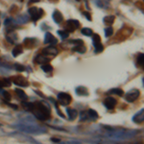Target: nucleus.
<instances>
[{
  "mask_svg": "<svg viewBox=\"0 0 144 144\" xmlns=\"http://www.w3.org/2000/svg\"><path fill=\"white\" fill-rule=\"evenodd\" d=\"M103 127L107 130L106 137L112 140L128 139L138 134V131H129V130H125L123 128H112L109 127V126H103Z\"/></svg>",
  "mask_w": 144,
  "mask_h": 144,
  "instance_id": "1",
  "label": "nucleus"
},
{
  "mask_svg": "<svg viewBox=\"0 0 144 144\" xmlns=\"http://www.w3.org/2000/svg\"><path fill=\"white\" fill-rule=\"evenodd\" d=\"M13 127L17 129L18 131L25 133V134H45L47 130L43 127H40L35 123H23L20 122L18 124L13 125Z\"/></svg>",
  "mask_w": 144,
  "mask_h": 144,
  "instance_id": "2",
  "label": "nucleus"
},
{
  "mask_svg": "<svg viewBox=\"0 0 144 144\" xmlns=\"http://www.w3.org/2000/svg\"><path fill=\"white\" fill-rule=\"evenodd\" d=\"M50 107L41 102H36L34 105V109L32 110L35 117L41 121H45L50 117Z\"/></svg>",
  "mask_w": 144,
  "mask_h": 144,
  "instance_id": "3",
  "label": "nucleus"
},
{
  "mask_svg": "<svg viewBox=\"0 0 144 144\" xmlns=\"http://www.w3.org/2000/svg\"><path fill=\"white\" fill-rule=\"evenodd\" d=\"M140 95V91L137 89V88H134V89H131V90L127 92L125 94V100L127 102H130V103H133L135 100H138V97Z\"/></svg>",
  "mask_w": 144,
  "mask_h": 144,
  "instance_id": "4",
  "label": "nucleus"
},
{
  "mask_svg": "<svg viewBox=\"0 0 144 144\" xmlns=\"http://www.w3.org/2000/svg\"><path fill=\"white\" fill-rule=\"evenodd\" d=\"M57 97H58L59 103L62 106H65V107L70 104L71 100H72L71 96L68 93H66V92H60V93L58 94Z\"/></svg>",
  "mask_w": 144,
  "mask_h": 144,
  "instance_id": "5",
  "label": "nucleus"
},
{
  "mask_svg": "<svg viewBox=\"0 0 144 144\" xmlns=\"http://www.w3.org/2000/svg\"><path fill=\"white\" fill-rule=\"evenodd\" d=\"M28 13H30V16L32 17L33 20L37 21V19H40V17L43 16V10L42 9H39L37 7H32L28 10Z\"/></svg>",
  "mask_w": 144,
  "mask_h": 144,
  "instance_id": "6",
  "label": "nucleus"
},
{
  "mask_svg": "<svg viewBox=\"0 0 144 144\" xmlns=\"http://www.w3.org/2000/svg\"><path fill=\"white\" fill-rule=\"evenodd\" d=\"M93 45H94V47H95V52H96V53H100V52H102L103 49H104V47H103V45L101 43V37L98 34H94Z\"/></svg>",
  "mask_w": 144,
  "mask_h": 144,
  "instance_id": "7",
  "label": "nucleus"
},
{
  "mask_svg": "<svg viewBox=\"0 0 144 144\" xmlns=\"http://www.w3.org/2000/svg\"><path fill=\"white\" fill-rule=\"evenodd\" d=\"M80 26V22L76 19H69L67 20L66 22V29L68 32H74L77 28H79Z\"/></svg>",
  "mask_w": 144,
  "mask_h": 144,
  "instance_id": "8",
  "label": "nucleus"
},
{
  "mask_svg": "<svg viewBox=\"0 0 144 144\" xmlns=\"http://www.w3.org/2000/svg\"><path fill=\"white\" fill-rule=\"evenodd\" d=\"M13 82L14 85H17L18 87H28L29 83L27 82L25 78L21 77V76H16L13 78Z\"/></svg>",
  "mask_w": 144,
  "mask_h": 144,
  "instance_id": "9",
  "label": "nucleus"
},
{
  "mask_svg": "<svg viewBox=\"0 0 144 144\" xmlns=\"http://www.w3.org/2000/svg\"><path fill=\"white\" fill-rule=\"evenodd\" d=\"M42 54L47 56V57H55L58 55V50L54 46H48L46 48H44L42 50Z\"/></svg>",
  "mask_w": 144,
  "mask_h": 144,
  "instance_id": "10",
  "label": "nucleus"
},
{
  "mask_svg": "<svg viewBox=\"0 0 144 144\" xmlns=\"http://www.w3.org/2000/svg\"><path fill=\"white\" fill-rule=\"evenodd\" d=\"M116 100L113 97H107L104 100V105L105 107L109 109V110H113L115 106H116Z\"/></svg>",
  "mask_w": 144,
  "mask_h": 144,
  "instance_id": "11",
  "label": "nucleus"
},
{
  "mask_svg": "<svg viewBox=\"0 0 144 144\" xmlns=\"http://www.w3.org/2000/svg\"><path fill=\"white\" fill-rule=\"evenodd\" d=\"M44 43L55 45V44L58 43V40L51 33H46L45 34V37H44Z\"/></svg>",
  "mask_w": 144,
  "mask_h": 144,
  "instance_id": "12",
  "label": "nucleus"
},
{
  "mask_svg": "<svg viewBox=\"0 0 144 144\" xmlns=\"http://www.w3.org/2000/svg\"><path fill=\"white\" fill-rule=\"evenodd\" d=\"M144 110L143 109H141L140 111H138V113H135L134 115V117H133V121H134V123H137V124H140L142 123L144 120V113H143Z\"/></svg>",
  "mask_w": 144,
  "mask_h": 144,
  "instance_id": "13",
  "label": "nucleus"
},
{
  "mask_svg": "<svg viewBox=\"0 0 144 144\" xmlns=\"http://www.w3.org/2000/svg\"><path fill=\"white\" fill-rule=\"evenodd\" d=\"M51 59H49V57H47L45 55H39L37 57L35 58V60H36V63L40 64H48L49 62H50Z\"/></svg>",
  "mask_w": 144,
  "mask_h": 144,
  "instance_id": "14",
  "label": "nucleus"
},
{
  "mask_svg": "<svg viewBox=\"0 0 144 144\" xmlns=\"http://www.w3.org/2000/svg\"><path fill=\"white\" fill-rule=\"evenodd\" d=\"M66 112L68 115V120L73 121L75 120L78 116V111L74 109H66Z\"/></svg>",
  "mask_w": 144,
  "mask_h": 144,
  "instance_id": "15",
  "label": "nucleus"
},
{
  "mask_svg": "<svg viewBox=\"0 0 144 144\" xmlns=\"http://www.w3.org/2000/svg\"><path fill=\"white\" fill-rule=\"evenodd\" d=\"M53 19L57 24H60V22L63 21L64 17H63V14H62V13H60V11L56 10L55 12H54L53 13Z\"/></svg>",
  "mask_w": 144,
  "mask_h": 144,
  "instance_id": "16",
  "label": "nucleus"
},
{
  "mask_svg": "<svg viewBox=\"0 0 144 144\" xmlns=\"http://www.w3.org/2000/svg\"><path fill=\"white\" fill-rule=\"evenodd\" d=\"M35 42H36V40L35 39H30V37H27V39H25L23 40L24 46L26 47V48H32V47H34L36 45Z\"/></svg>",
  "mask_w": 144,
  "mask_h": 144,
  "instance_id": "17",
  "label": "nucleus"
},
{
  "mask_svg": "<svg viewBox=\"0 0 144 144\" xmlns=\"http://www.w3.org/2000/svg\"><path fill=\"white\" fill-rule=\"evenodd\" d=\"M76 93L80 96H87V95H88V91H87V87L81 86V87H78L76 88Z\"/></svg>",
  "mask_w": 144,
  "mask_h": 144,
  "instance_id": "18",
  "label": "nucleus"
},
{
  "mask_svg": "<svg viewBox=\"0 0 144 144\" xmlns=\"http://www.w3.org/2000/svg\"><path fill=\"white\" fill-rule=\"evenodd\" d=\"M72 50L75 51V52H78V53L84 54L85 52L87 51V48L84 46V44H76V45L72 48Z\"/></svg>",
  "mask_w": 144,
  "mask_h": 144,
  "instance_id": "19",
  "label": "nucleus"
},
{
  "mask_svg": "<svg viewBox=\"0 0 144 144\" xmlns=\"http://www.w3.org/2000/svg\"><path fill=\"white\" fill-rule=\"evenodd\" d=\"M13 57H18L19 55H21V54L23 53V48H22V46L21 45H17V46L13 48Z\"/></svg>",
  "mask_w": 144,
  "mask_h": 144,
  "instance_id": "20",
  "label": "nucleus"
},
{
  "mask_svg": "<svg viewBox=\"0 0 144 144\" xmlns=\"http://www.w3.org/2000/svg\"><path fill=\"white\" fill-rule=\"evenodd\" d=\"M87 114H88V117H89V120H96L98 119V113L96 112V111H94L92 109H89L87 111Z\"/></svg>",
  "mask_w": 144,
  "mask_h": 144,
  "instance_id": "21",
  "label": "nucleus"
},
{
  "mask_svg": "<svg viewBox=\"0 0 144 144\" xmlns=\"http://www.w3.org/2000/svg\"><path fill=\"white\" fill-rule=\"evenodd\" d=\"M16 93L17 94V97L19 98L20 100H22V101H26L27 100V95L26 93L24 92L22 89H19V88H17V89H16Z\"/></svg>",
  "mask_w": 144,
  "mask_h": 144,
  "instance_id": "22",
  "label": "nucleus"
},
{
  "mask_svg": "<svg viewBox=\"0 0 144 144\" xmlns=\"http://www.w3.org/2000/svg\"><path fill=\"white\" fill-rule=\"evenodd\" d=\"M104 23L108 26H111V24L114 22V20H115V17L114 16H108V17H104Z\"/></svg>",
  "mask_w": 144,
  "mask_h": 144,
  "instance_id": "23",
  "label": "nucleus"
},
{
  "mask_svg": "<svg viewBox=\"0 0 144 144\" xmlns=\"http://www.w3.org/2000/svg\"><path fill=\"white\" fill-rule=\"evenodd\" d=\"M34 105L35 104L31 102H22V107L27 111H32V110L34 109Z\"/></svg>",
  "mask_w": 144,
  "mask_h": 144,
  "instance_id": "24",
  "label": "nucleus"
},
{
  "mask_svg": "<svg viewBox=\"0 0 144 144\" xmlns=\"http://www.w3.org/2000/svg\"><path fill=\"white\" fill-rule=\"evenodd\" d=\"M28 20H29L28 17H27V16H25V14H22V16L17 17V22L18 24H24V23H26V22H28Z\"/></svg>",
  "mask_w": 144,
  "mask_h": 144,
  "instance_id": "25",
  "label": "nucleus"
},
{
  "mask_svg": "<svg viewBox=\"0 0 144 144\" xmlns=\"http://www.w3.org/2000/svg\"><path fill=\"white\" fill-rule=\"evenodd\" d=\"M110 94H115V95H118V96H123L124 95V92L121 88H112L111 90L109 91Z\"/></svg>",
  "mask_w": 144,
  "mask_h": 144,
  "instance_id": "26",
  "label": "nucleus"
},
{
  "mask_svg": "<svg viewBox=\"0 0 144 144\" xmlns=\"http://www.w3.org/2000/svg\"><path fill=\"white\" fill-rule=\"evenodd\" d=\"M41 69H42L44 72H46V73H50V72L53 71V66H52L51 64H41Z\"/></svg>",
  "mask_w": 144,
  "mask_h": 144,
  "instance_id": "27",
  "label": "nucleus"
},
{
  "mask_svg": "<svg viewBox=\"0 0 144 144\" xmlns=\"http://www.w3.org/2000/svg\"><path fill=\"white\" fill-rule=\"evenodd\" d=\"M81 32H82V34L84 36H87V37H90V36H92V34H93V32H92V30H91L90 28H83L81 30Z\"/></svg>",
  "mask_w": 144,
  "mask_h": 144,
  "instance_id": "28",
  "label": "nucleus"
},
{
  "mask_svg": "<svg viewBox=\"0 0 144 144\" xmlns=\"http://www.w3.org/2000/svg\"><path fill=\"white\" fill-rule=\"evenodd\" d=\"M79 116H80L81 121L89 120V117H88V114H87V111H81L80 114H79Z\"/></svg>",
  "mask_w": 144,
  "mask_h": 144,
  "instance_id": "29",
  "label": "nucleus"
},
{
  "mask_svg": "<svg viewBox=\"0 0 144 144\" xmlns=\"http://www.w3.org/2000/svg\"><path fill=\"white\" fill-rule=\"evenodd\" d=\"M143 58H144L143 53H140L138 56V59H137V60H138V64L141 67H143V65H144V59Z\"/></svg>",
  "mask_w": 144,
  "mask_h": 144,
  "instance_id": "30",
  "label": "nucleus"
},
{
  "mask_svg": "<svg viewBox=\"0 0 144 144\" xmlns=\"http://www.w3.org/2000/svg\"><path fill=\"white\" fill-rule=\"evenodd\" d=\"M112 34H113V29H112L111 26L107 27V28L105 29V36H106L107 37L112 36Z\"/></svg>",
  "mask_w": 144,
  "mask_h": 144,
  "instance_id": "31",
  "label": "nucleus"
},
{
  "mask_svg": "<svg viewBox=\"0 0 144 144\" xmlns=\"http://www.w3.org/2000/svg\"><path fill=\"white\" fill-rule=\"evenodd\" d=\"M58 35H60V37L63 39V40H65L69 36V33L67 31H58Z\"/></svg>",
  "mask_w": 144,
  "mask_h": 144,
  "instance_id": "32",
  "label": "nucleus"
},
{
  "mask_svg": "<svg viewBox=\"0 0 144 144\" xmlns=\"http://www.w3.org/2000/svg\"><path fill=\"white\" fill-rule=\"evenodd\" d=\"M2 97L4 98V100L6 101H10L12 99V96H11V94L8 91H3L2 92Z\"/></svg>",
  "mask_w": 144,
  "mask_h": 144,
  "instance_id": "33",
  "label": "nucleus"
},
{
  "mask_svg": "<svg viewBox=\"0 0 144 144\" xmlns=\"http://www.w3.org/2000/svg\"><path fill=\"white\" fill-rule=\"evenodd\" d=\"M14 68H16L17 71H19V72H22V71L25 70V66H24V65H22V64H14Z\"/></svg>",
  "mask_w": 144,
  "mask_h": 144,
  "instance_id": "34",
  "label": "nucleus"
},
{
  "mask_svg": "<svg viewBox=\"0 0 144 144\" xmlns=\"http://www.w3.org/2000/svg\"><path fill=\"white\" fill-rule=\"evenodd\" d=\"M12 23H13V19H12V18H7V19L5 20V22H4V24H5V26L11 25Z\"/></svg>",
  "mask_w": 144,
  "mask_h": 144,
  "instance_id": "35",
  "label": "nucleus"
},
{
  "mask_svg": "<svg viewBox=\"0 0 144 144\" xmlns=\"http://www.w3.org/2000/svg\"><path fill=\"white\" fill-rule=\"evenodd\" d=\"M85 16H86V17H87V18L89 20V21H91V16H90V13H88V12H85Z\"/></svg>",
  "mask_w": 144,
  "mask_h": 144,
  "instance_id": "36",
  "label": "nucleus"
},
{
  "mask_svg": "<svg viewBox=\"0 0 144 144\" xmlns=\"http://www.w3.org/2000/svg\"><path fill=\"white\" fill-rule=\"evenodd\" d=\"M51 141H53V142H57V143H60V138H51Z\"/></svg>",
  "mask_w": 144,
  "mask_h": 144,
  "instance_id": "37",
  "label": "nucleus"
},
{
  "mask_svg": "<svg viewBox=\"0 0 144 144\" xmlns=\"http://www.w3.org/2000/svg\"><path fill=\"white\" fill-rule=\"evenodd\" d=\"M40 0H30L29 1V4H32V3H36V2H39Z\"/></svg>",
  "mask_w": 144,
  "mask_h": 144,
  "instance_id": "38",
  "label": "nucleus"
},
{
  "mask_svg": "<svg viewBox=\"0 0 144 144\" xmlns=\"http://www.w3.org/2000/svg\"><path fill=\"white\" fill-rule=\"evenodd\" d=\"M76 1H81V0H76Z\"/></svg>",
  "mask_w": 144,
  "mask_h": 144,
  "instance_id": "39",
  "label": "nucleus"
}]
</instances>
